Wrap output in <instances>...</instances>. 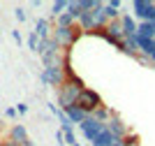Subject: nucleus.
Segmentation results:
<instances>
[{
  "label": "nucleus",
  "mask_w": 155,
  "mask_h": 146,
  "mask_svg": "<svg viewBox=\"0 0 155 146\" xmlns=\"http://www.w3.org/2000/svg\"><path fill=\"white\" fill-rule=\"evenodd\" d=\"M81 35H84V32H81L79 25H72V28H58V25H56L51 37L58 42V46L63 51H72V49H74V44L81 39Z\"/></svg>",
  "instance_id": "f257e3e1"
},
{
  "label": "nucleus",
  "mask_w": 155,
  "mask_h": 146,
  "mask_svg": "<svg viewBox=\"0 0 155 146\" xmlns=\"http://www.w3.org/2000/svg\"><path fill=\"white\" fill-rule=\"evenodd\" d=\"M102 104H104L102 95H100L97 90H93V88H84L79 93V97H77V107L81 109V111H86L88 116H93Z\"/></svg>",
  "instance_id": "f03ea898"
},
{
  "label": "nucleus",
  "mask_w": 155,
  "mask_h": 146,
  "mask_svg": "<svg viewBox=\"0 0 155 146\" xmlns=\"http://www.w3.org/2000/svg\"><path fill=\"white\" fill-rule=\"evenodd\" d=\"M39 79H42V83H46V86L60 88V86L67 81V74H65V70H63V63H56V65H46V67H42Z\"/></svg>",
  "instance_id": "7ed1b4c3"
},
{
  "label": "nucleus",
  "mask_w": 155,
  "mask_h": 146,
  "mask_svg": "<svg viewBox=\"0 0 155 146\" xmlns=\"http://www.w3.org/2000/svg\"><path fill=\"white\" fill-rule=\"evenodd\" d=\"M132 16L139 19V23L150 21L155 23V0H132Z\"/></svg>",
  "instance_id": "20e7f679"
},
{
  "label": "nucleus",
  "mask_w": 155,
  "mask_h": 146,
  "mask_svg": "<svg viewBox=\"0 0 155 146\" xmlns=\"http://www.w3.org/2000/svg\"><path fill=\"white\" fill-rule=\"evenodd\" d=\"M79 93H81L79 88H74L72 83H67V81H65L63 86L58 88V104H60V109L65 111V109L74 107V104H77V97H79Z\"/></svg>",
  "instance_id": "39448f33"
},
{
  "label": "nucleus",
  "mask_w": 155,
  "mask_h": 146,
  "mask_svg": "<svg viewBox=\"0 0 155 146\" xmlns=\"http://www.w3.org/2000/svg\"><path fill=\"white\" fill-rule=\"evenodd\" d=\"M104 127H107L104 123H100V121H95L93 116H88V118H86V121L81 123V125H79V130H81V134H84L86 139H88V141L93 144V141H95L97 137H100V132H102Z\"/></svg>",
  "instance_id": "423d86ee"
},
{
  "label": "nucleus",
  "mask_w": 155,
  "mask_h": 146,
  "mask_svg": "<svg viewBox=\"0 0 155 146\" xmlns=\"http://www.w3.org/2000/svg\"><path fill=\"white\" fill-rule=\"evenodd\" d=\"M107 130H109L116 139H123V137H127V134H130V127L125 125V121H123L118 114H114V118L107 123Z\"/></svg>",
  "instance_id": "0eeeda50"
},
{
  "label": "nucleus",
  "mask_w": 155,
  "mask_h": 146,
  "mask_svg": "<svg viewBox=\"0 0 155 146\" xmlns=\"http://www.w3.org/2000/svg\"><path fill=\"white\" fill-rule=\"evenodd\" d=\"M120 23H123V39H134L137 37V28H139V23L134 21V16L125 12L123 16H120Z\"/></svg>",
  "instance_id": "6e6552de"
},
{
  "label": "nucleus",
  "mask_w": 155,
  "mask_h": 146,
  "mask_svg": "<svg viewBox=\"0 0 155 146\" xmlns=\"http://www.w3.org/2000/svg\"><path fill=\"white\" fill-rule=\"evenodd\" d=\"M35 35H37L39 39H51V35H53V28H51V21L49 19H37L35 21Z\"/></svg>",
  "instance_id": "1a4fd4ad"
},
{
  "label": "nucleus",
  "mask_w": 155,
  "mask_h": 146,
  "mask_svg": "<svg viewBox=\"0 0 155 146\" xmlns=\"http://www.w3.org/2000/svg\"><path fill=\"white\" fill-rule=\"evenodd\" d=\"M12 141H16V144H23V141H28L30 137H28V130H26V125L23 123H16V125H12L9 127V134H7Z\"/></svg>",
  "instance_id": "9d476101"
},
{
  "label": "nucleus",
  "mask_w": 155,
  "mask_h": 146,
  "mask_svg": "<svg viewBox=\"0 0 155 146\" xmlns=\"http://www.w3.org/2000/svg\"><path fill=\"white\" fill-rule=\"evenodd\" d=\"M120 7H123V2L120 0H109L107 5H104V14H107V19L109 21H118L123 14H120Z\"/></svg>",
  "instance_id": "9b49d317"
},
{
  "label": "nucleus",
  "mask_w": 155,
  "mask_h": 146,
  "mask_svg": "<svg viewBox=\"0 0 155 146\" xmlns=\"http://www.w3.org/2000/svg\"><path fill=\"white\" fill-rule=\"evenodd\" d=\"M65 116H67V118H70L74 125H81V123L88 118V114H86V111H81L77 104H74V107H70V109H65Z\"/></svg>",
  "instance_id": "f8f14e48"
},
{
  "label": "nucleus",
  "mask_w": 155,
  "mask_h": 146,
  "mask_svg": "<svg viewBox=\"0 0 155 146\" xmlns=\"http://www.w3.org/2000/svg\"><path fill=\"white\" fill-rule=\"evenodd\" d=\"M114 114H116L114 109H109V107H107V104H102V107H100V109H97V111H95V114H93V118L107 125V123H109L111 118H114Z\"/></svg>",
  "instance_id": "ddd939ff"
},
{
  "label": "nucleus",
  "mask_w": 155,
  "mask_h": 146,
  "mask_svg": "<svg viewBox=\"0 0 155 146\" xmlns=\"http://www.w3.org/2000/svg\"><path fill=\"white\" fill-rule=\"evenodd\" d=\"M107 30H109L111 37L123 39V23H120V19H118V21H109V23H107Z\"/></svg>",
  "instance_id": "4468645a"
},
{
  "label": "nucleus",
  "mask_w": 155,
  "mask_h": 146,
  "mask_svg": "<svg viewBox=\"0 0 155 146\" xmlns=\"http://www.w3.org/2000/svg\"><path fill=\"white\" fill-rule=\"evenodd\" d=\"M67 5H70L67 0H56V2L51 5V16H53V19H58L60 14L67 12Z\"/></svg>",
  "instance_id": "2eb2a0df"
},
{
  "label": "nucleus",
  "mask_w": 155,
  "mask_h": 146,
  "mask_svg": "<svg viewBox=\"0 0 155 146\" xmlns=\"http://www.w3.org/2000/svg\"><path fill=\"white\" fill-rule=\"evenodd\" d=\"M67 14H70L74 21L81 19V14H84V12H81V7H79V0H77V2H70V5H67Z\"/></svg>",
  "instance_id": "dca6fc26"
},
{
  "label": "nucleus",
  "mask_w": 155,
  "mask_h": 146,
  "mask_svg": "<svg viewBox=\"0 0 155 146\" xmlns=\"http://www.w3.org/2000/svg\"><path fill=\"white\" fill-rule=\"evenodd\" d=\"M120 146H139V134L130 132L127 137H123V139H120Z\"/></svg>",
  "instance_id": "f3484780"
},
{
  "label": "nucleus",
  "mask_w": 155,
  "mask_h": 146,
  "mask_svg": "<svg viewBox=\"0 0 155 146\" xmlns=\"http://www.w3.org/2000/svg\"><path fill=\"white\" fill-rule=\"evenodd\" d=\"M39 42H42V39H39L37 35H35V32H30V35H28V49H30V51H35V53H37Z\"/></svg>",
  "instance_id": "a211bd4d"
},
{
  "label": "nucleus",
  "mask_w": 155,
  "mask_h": 146,
  "mask_svg": "<svg viewBox=\"0 0 155 146\" xmlns=\"http://www.w3.org/2000/svg\"><path fill=\"white\" fill-rule=\"evenodd\" d=\"M14 16H16V21H26V9H23V7H16V9H14Z\"/></svg>",
  "instance_id": "6ab92c4d"
},
{
  "label": "nucleus",
  "mask_w": 155,
  "mask_h": 146,
  "mask_svg": "<svg viewBox=\"0 0 155 146\" xmlns=\"http://www.w3.org/2000/svg\"><path fill=\"white\" fill-rule=\"evenodd\" d=\"M16 114H21V116L28 114V104L26 102H19V104H16Z\"/></svg>",
  "instance_id": "aec40b11"
},
{
  "label": "nucleus",
  "mask_w": 155,
  "mask_h": 146,
  "mask_svg": "<svg viewBox=\"0 0 155 146\" xmlns=\"http://www.w3.org/2000/svg\"><path fill=\"white\" fill-rule=\"evenodd\" d=\"M137 63H141L143 67H153V63H150V60H148L146 56H139V58H137Z\"/></svg>",
  "instance_id": "412c9836"
},
{
  "label": "nucleus",
  "mask_w": 155,
  "mask_h": 146,
  "mask_svg": "<svg viewBox=\"0 0 155 146\" xmlns=\"http://www.w3.org/2000/svg\"><path fill=\"white\" fill-rule=\"evenodd\" d=\"M12 37H14V42H16L19 46L23 44V37H21V32H19V30H12Z\"/></svg>",
  "instance_id": "4be33fe9"
},
{
  "label": "nucleus",
  "mask_w": 155,
  "mask_h": 146,
  "mask_svg": "<svg viewBox=\"0 0 155 146\" xmlns=\"http://www.w3.org/2000/svg\"><path fill=\"white\" fill-rule=\"evenodd\" d=\"M56 144H58V146L65 144V134H63V130H58V132H56Z\"/></svg>",
  "instance_id": "5701e85b"
},
{
  "label": "nucleus",
  "mask_w": 155,
  "mask_h": 146,
  "mask_svg": "<svg viewBox=\"0 0 155 146\" xmlns=\"http://www.w3.org/2000/svg\"><path fill=\"white\" fill-rule=\"evenodd\" d=\"M0 146H21V144H16V141H12L9 137H5V139H0Z\"/></svg>",
  "instance_id": "b1692460"
},
{
  "label": "nucleus",
  "mask_w": 155,
  "mask_h": 146,
  "mask_svg": "<svg viewBox=\"0 0 155 146\" xmlns=\"http://www.w3.org/2000/svg\"><path fill=\"white\" fill-rule=\"evenodd\" d=\"M5 116H7V118H14V116H16V107H7L5 109Z\"/></svg>",
  "instance_id": "393cba45"
},
{
  "label": "nucleus",
  "mask_w": 155,
  "mask_h": 146,
  "mask_svg": "<svg viewBox=\"0 0 155 146\" xmlns=\"http://www.w3.org/2000/svg\"><path fill=\"white\" fill-rule=\"evenodd\" d=\"M21 146H35V141H32V139H28V141H23Z\"/></svg>",
  "instance_id": "a878e982"
},
{
  "label": "nucleus",
  "mask_w": 155,
  "mask_h": 146,
  "mask_svg": "<svg viewBox=\"0 0 155 146\" xmlns=\"http://www.w3.org/2000/svg\"><path fill=\"white\" fill-rule=\"evenodd\" d=\"M2 130H5V121H2V118H0V132H2Z\"/></svg>",
  "instance_id": "bb28decb"
}]
</instances>
